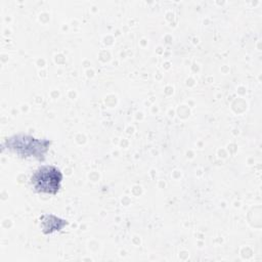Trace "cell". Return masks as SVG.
<instances>
[{
    "label": "cell",
    "mask_w": 262,
    "mask_h": 262,
    "mask_svg": "<svg viewBox=\"0 0 262 262\" xmlns=\"http://www.w3.org/2000/svg\"><path fill=\"white\" fill-rule=\"evenodd\" d=\"M62 173L60 170L51 165L38 168L31 176L30 182L37 192L56 194L61 186Z\"/></svg>",
    "instance_id": "6da1fadb"
},
{
    "label": "cell",
    "mask_w": 262,
    "mask_h": 262,
    "mask_svg": "<svg viewBox=\"0 0 262 262\" xmlns=\"http://www.w3.org/2000/svg\"><path fill=\"white\" fill-rule=\"evenodd\" d=\"M6 144L10 150L19 155L23 152L21 157H38L37 155L43 156L47 151L50 141L38 140L29 135H17L7 139Z\"/></svg>",
    "instance_id": "7a4b0ae2"
}]
</instances>
